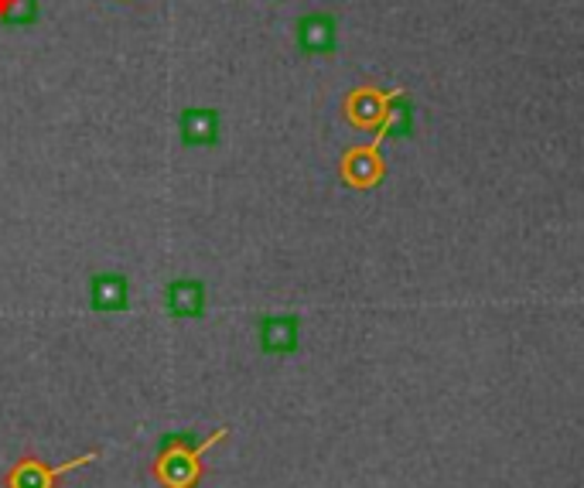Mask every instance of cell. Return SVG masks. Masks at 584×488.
<instances>
[{"label": "cell", "instance_id": "cell-1", "mask_svg": "<svg viewBox=\"0 0 584 488\" xmlns=\"http://www.w3.org/2000/svg\"><path fill=\"white\" fill-rule=\"evenodd\" d=\"M301 345L298 314H267L260 321V349L267 355H294Z\"/></svg>", "mask_w": 584, "mask_h": 488}, {"label": "cell", "instance_id": "cell-2", "mask_svg": "<svg viewBox=\"0 0 584 488\" xmlns=\"http://www.w3.org/2000/svg\"><path fill=\"white\" fill-rule=\"evenodd\" d=\"M219 131H222L219 113L209 110V106H188L178 116V134H181V141L188 147H212V144H219Z\"/></svg>", "mask_w": 584, "mask_h": 488}, {"label": "cell", "instance_id": "cell-3", "mask_svg": "<svg viewBox=\"0 0 584 488\" xmlns=\"http://www.w3.org/2000/svg\"><path fill=\"white\" fill-rule=\"evenodd\" d=\"M165 308L175 318H202L206 314V283L195 277H178L165 291Z\"/></svg>", "mask_w": 584, "mask_h": 488}, {"label": "cell", "instance_id": "cell-4", "mask_svg": "<svg viewBox=\"0 0 584 488\" xmlns=\"http://www.w3.org/2000/svg\"><path fill=\"white\" fill-rule=\"evenodd\" d=\"M298 45L307 55H328L335 49V18L332 14H304L298 21Z\"/></svg>", "mask_w": 584, "mask_h": 488}, {"label": "cell", "instance_id": "cell-5", "mask_svg": "<svg viewBox=\"0 0 584 488\" xmlns=\"http://www.w3.org/2000/svg\"><path fill=\"white\" fill-rule=\"evenodd\" d=\"M90 304L96 311H124L131 304V283L124 273H96L90 280Z\"/></svg>", "mask_w": 584, "mask_h": 488}, {"label": "cell", "instance_id": "cell-6", "mask_svg": "<svg viewBox=\"0 0 584 488\" xmlns=\"http://www.w3.org/2000/svg\"><path fill=\"white\" fill-rule=\"evenodd\" d=\"M158 478L168 488H191L199 478V451H168L158 455Z\"/></svg>", "mask_w": 584, "mask_h": 488}, {"label": "cell", "instance_id": "cell-7", "mask_svg": "<svg viewBox=\"0 0 584 488\" xmlns=\"http://www.w3.org/2000/svg\"><path fill=\"white\" fill-rule=\"evenodd\" d=\"M59 471L52 475L42 461H21L11 475V488H52Z\"/></svg>", "mask_w": 584, "mask_h": 488}, {"label": "cell", "instance_id": "cell-8", "mask_svg": "<svg viewBox=\"0 0 584 488\" xmlns=\"http://www.w3.org/2000/svg\"><path fill=\"white\" fill-rule=\"evenodd\" d=\"M38 21V0H0V24L28 28Z\"/></svg>", "mask_w": 584, "mask_h": 488}, {"label": "cell", "instance_id": "cell-9", "mask_svg": "<svg viewBox=\"0 0 584 488\" xmlns=\"http://www.w3.org/2000/svg\"><path fill=\"white\" fill-rule=\"evenodd\" d=\"M212 437H216V434H212ZM212 437L199 440L195 434H165L161 444H158V455H168V451H202V447H206Z\"/></svg>", "mask_w": 584, "mask_h": 488}]
</instances>
